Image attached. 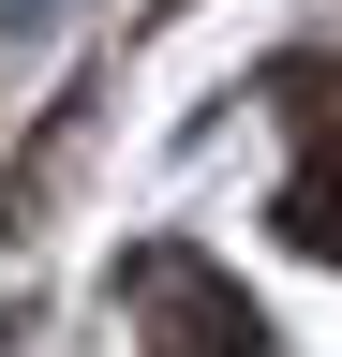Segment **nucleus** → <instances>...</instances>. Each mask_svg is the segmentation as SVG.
I'll use <instances>...</instances> for the list:
<instances>
[{"mask_svg":"<svg viewBox=\"0 0 342 357\" xmlns=\"http://www.w3.org/2000/svg\"><path fill=\"white\" fill-rule=\"evenodd\" d=\"M134 298H149V357H268L253 298L208 253H134Z\"/></svg>","mask_w":342,"mask_h":357,"instance_id":"obj_1","label":"nucleus"},{"mask_svg":"<svg viewBox=\"0 0 342 357\" xmlns=\"http://www.w3.org/2000/svg\"><path fill=\"white\" fill-rule=\"evenodd\" d=\"M283 238H297V253H342V178H327V164L283 194Z\"/></svg>","mask_w":342,"mask_h":357,"instance_id":"obj_2","label":"nucleus"}]
</instances>
